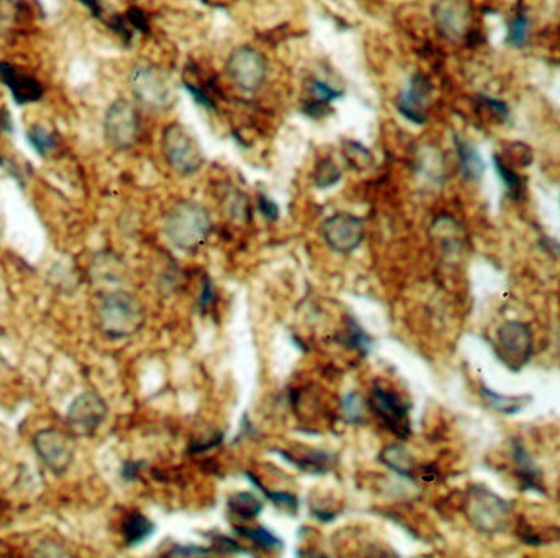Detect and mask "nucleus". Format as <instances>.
Masks as SVG:
<instances>
[{
  "label": "nucleus",
  "mask_w": 560,
  "mask_h": 558,
  "mask_svg": "<svg viewBox=\"0 0 560 558\" xmlns=\"http://www.w3.org/2000/svg\"><path fill=\"white\" fill-rule=\"evenodd\" d=\"M212 550L200 547H174L166 557H208Z\"/></svg>",
  "instance_id": "obj_37"
},
{
  "label": "nucleus",
  "mask_w": 560,
  "mask_h": 558,
  "mask_svg": "<svg viewBox=\"0 0 560 558\" xmlns=\"http://www.w3.org/2000/svg\"><path fill=\"white\" fill-rule=\"evenodd\" d=\"M345 158L349 162V166L356 171H364L367 167H370L374 162L372 152L356 141H346Z\"/></svg>",
  "instance_id": "obj_26"
},
{
  "label": "nucleus",
  "mask_w": 560,
  "mask_h": 558,
  "mask_svg": "<svg viewBox=\"0 0 560 558\" xmlns=\"http://www.w3.org/2000/svg\"><path fill=\"white\" fill-rule=\"evenodd\" d=\"M161 148L167 164L181 175H192L204 166V152L198 141L181 123L166 127Z\"/></svg>",
  "instance_id": "obj_5"
},
{
  "label": "nucleus",
  "mask_w": 560,
  "mask_h": 558,
  "mask_svg": "<svg viewBox=\"0 0 560 558\" xmlns=\"http://www.w3.org/2000/svg\"><path fill=\"white\" fill-rule=\"evenodd\" d=\"M33 447L44 465L56 475L67 472L74 461V440L61 430H44L36 432L33 438Z\"/></svg>",
  "instance_id": "obj_9"
},
{
  "label": "nucleus",
  "mask_w": 560,
  "mask_h": 558,
  "mask_svg": "<svg viewBox=\"0 0 560 558\" xmlns=\"http://www.w3.org/2000/svg\"><path fill=\"white\" fill-rule=\"evenodd\" d=\"M343 415L349 422H359L361 419L364 418V403L362 399L357 397L356 393H349L347 397L343 399Z\"/></svg>",
  "instance_id": "obj_31"
},
{
  "label": "nucleus",
  "mask_w": 560,
  "mask_h": 558,
  "mask_svg": "<svg viewBox=\"0 0 560 558\" xmlns=\"http://www.w3.org/2000/svg\"><path fill=\"white\" fill-rule=\"evenodd\" d=\"M370 409L387 424L400 439H408L411 426H409V407L400 399L397 393L390 391L387 388H382L378 384L374 385L369 399Z\"/></svg>",
  "instance_id": "obj_11"
},
{
  "label": "nucleus",
  "mask_w": 560,
  "mask_h": 558,
  "mask_svg": "<svg viewBox=\"0 0 560 558\" xmlns=\"http://www.w3.org/2000/svg\"><path fill=\"white\" fill-rule=\"evenodd\" d=\"M494 164H495L496 172L500 175V179L505 183L507 187L508 195L513 198V200H519L523 190H525V181L521 179V175L517 174L511 166H508L507 162L502 159L500 154L494 156Z\"/></svg>",
  "instance_id": "obj_24"
},
{
  "label": "nucleus",
  "mask_w": 560,
  "mask_h": 558,
  "mask_svg": "<svg viewBox=\"0 0 560 558\" xmlns=\"http://www.w3.org/2000/svg\"><path fill=\"white\" fill-rule=\"evenodd\" d=\"M228 509L243 519H254L262 511V503L259 501L258 496L248 492H241L229 496Z\"/></svg>",
  "instance_id": "obj_23"
},
{
  "label": "nucleus",
  "mask_w": 560,
  "mask_h": 558,
  "mask_svg": "<svg viewBox=\"0 0 560 558\" xmlns=\"http://www.w3.org/2000/svg\"><path fill=\"white\" fill-rule=\"evenodd\" d=\"M214 544H215V550L222 552V554H239V552H245V548L241 546H237V542L229 540L227 537H214Z\"/></svg>",
  "instance_id": "obj_40"
},
{
  "label": "nucleus",
  "mask_w": 560,
  "mask_h": 558,
  "mask_svg": "<svg viewBox=\"0 0 560 558\" xmlns=\"http://www.w3.org/2000/svg\"><path fill=\"white\" fill-rule=\"evenodd\" d=\"M156 527L152 524V521H150L146 515H141V513H131L127 515V519L123 521V526H121V534L123 539L127 542L128 547H136L143 544L146 539L154 534Z\"/></svg>",
  "instance_id": "obj_18"
},
{
  "label": "nucleus",
  "mask_w": 560,
  "mask_h": 558,
  "mask_svg": "<svg viewBox=\"0 0 560 558\" xmlns=\"http://www.w3.org/2000/svg\"><path fill=\"white\" fill-rule=\"evenodd\" d=\"M107 416V403L96 391H86L73 401L67 411V426L77 438H90Z\"/></svg>",
  "instance_id": "obj_10"
},
{
  "label": "nucleus",
  "mask_w": 560,
  "mask_h": 558,
  "mask_svg": "<svg viewBox=\"0 0 560 558\" xmlns=\"http://www.w3.org/2000/svg\"><path fill=\"white\" fill-rule=\"evenodd\" d=\"M380 461L387 465L390 470L399 473L401 477L413 478L416 475V463L411 459L408 451L401 446H388L380 452Z\"/></svg>",
  "instance_id": "obj_19"
},
{
  "label": "nucleus",
  "mask_w": 560,
  "mask_h": 558,
  "mask_svg": "<svg viewBox=\"0 0 560 558\" xmlns=\"http://www.w3.org/2000/svg\"><path fill=\"white\" fill-rule=\"evenodd\" d=\"M529 35V20L526 17V13L523 11H519L517 13V17L511 20L509 27H508V44L515 46V48H521L525 46L528 42Z\"/></svg>",
  "instance_id": "obj_28"
},
{
  "label": "nucleus",
  "mask_w": 560,
  "mask_h": 558,
  "mask_svg": "<svg viewBox=\"0 0 560 558\" xmlns=\"http://www.w3.org/2000/svg\"><path fill=\"white\" fill-rule=\"evenodd\" d=\"M454 143H455V150H457V156H459V167H461L463 177L471 182L480 181L485 166L478 151L475 150L474 144L463 140L459 135L454 136Z\"/></svg>",
  "instance_id": "obj_16"
},
{
  "label": "nucleus",
  "mask_w": 560,
  "mask_h": 558,
  "mask_svg": "<svg viewBox=\"0 0 560 558\" xmlns=\"http://www.w3.org/2000/svg\"><path fill=\"white\" fill-rule=\"evenodd\" d=\"M513 459L517 461V475L521 477L525 488H531L534 492H544L541 484V473L536 470L534 463L529 459L528 452L517 440L515 449H513Z\"/></svg>",
  "instance_id": "obj_20"
},
{
  "label": "nucleus",
  "mask_w": 560,
  "mask_h": 558,
  "mask_svg": "<svg viewBox=\"0 0 560 558\" xmlns=\"http://www.w3.org/2000/svg\"><path fill=\"white\" fill-rule=\"evenodd\" d=\"M27 141L33 151L42 158L51 156L58 148V136L53 131L44 128L43 125H38V123L32 125L27 131Z\"/></svg>",
  "instance_id": "obj_22"
},
{
  "label": "nucleus",
  "mask_w": 560,
  "mask_h": 558,
  "mask_svg": "<svg viewBox=\"0 0 560 558\" xmlns=\"http://www.w3.org/2000/svg\"><path fill=\"white\" fill-rule=\"evenodd\" d=\"M144 463L143 461H125L123 469H121V477L127 480V482H135L138 478V473L140 469Z\"/></svg>",
  "instance_id": "obj_42"
},
{
  "label": "nucleus",
  "mask_w": 560,
  "mask_h": 558,
  "mask_svg": "<svg viewBox=\"0 0 560 558\" xmlns=\"http://www.w3.org/2000/svg\"><path fill=\"white\" fill-rule=\"evenodd\" d=\"M222 439H223V436H222L220 432H215V434H212V438L208 440H198V442L194 440V442H192V446H191V452L208 451V449H212V447L218 446V444L222 442Z\"/></svg>",
  "instance_id": "obj_41"
},
{
  "label": "nucleus",
  "mask_w": 560,
  "mask_h": 558,
  "mask_svg": "<svg viewBox=\"0 0 560 558\" xmlns=\"http://www.w3.org/2000/svg\"><path fill=\"white\" fill-rule=\"evenodd\" d=\"M322 235L334 252L349 254L356 251L364 239V223L351 213H336L324 221Z\"/></svg>",
  "instance_id": "obj_12"
},
{
  "label": "nucleus",
  "mask_w": 560,
  "mask_h": 558,
  "mask_svg": "<svg viewBox=\"0 0 560 558\" xmlns=\"http://www.w3.org/2000/svg\"><path fill=\"white\" fill-rule=\"evenodd\" d=\"M478 102L482 104V107L488 108V110L495 115L496 120L507 121V120L509 119V107H508L505 102L496 100V98L494 97H488V96H480Z\"/></svg>",
  "instance_id": "obj_32"
},
{
  "label": "nucleus",
  "mask_w": 560,
  "mask_h": 558,
  "mask_svg": "<svg viewBox=\"0 0 560 558\" xmlns=\"http://www.w3.org/2000/svg\"><path fill=\"white\" fill-rule=\"evenodd\" d=\"M185 89H187V92H191V96L194 97L195 102H197L198 105H202V107L206 108V110H212V108L215 107L214 98L210 97L202 87H197L194 86V84H191V82H187Z\"/></svg>",
  "instance_id": "obj_36"
},
{
  "label": "nucleus",
  "mask_w": 560,
  "mask_h": 558,
  "mask_svg": "<svg viewBox=\"0 0 560 558\" xmlns=\"http://www.w3.org/2000/svg\"><path fill=\"white\" fill-rule=\"evenodd\" d=\"M84 7H86L87 11L90 12L96 19H102V15H104V11H102V5H100V2L98 0H79Z\"/></svg>",
  "instance_id": "obj_43"
},
{
  "label": "nucleus",
  "mask_w": 560,
  "mask_h": 558,
  "mask_svg": "<svg viewBox=\"0 0 560 558\" xmlns=\"http://www.w3.org/2000/svg\"><path fill=\"white\" fill-rule=\"evenodd\" d=\"M432 94V86L430 79L423 74L413 75L409 81L408 89L401 92L400 97L397 98V108L400 113L411 123L424 125L428 120L426 108L430 105Z\"/></svg>",
  "instance_id": "obj_13"
},
{
  "label": "nucleus",
  "mask_w": 560,
  "mask_h": 558,
  "mask_svg": "<svg viewBox=\"0 0 560 558\" xmlns=\"http://www.w3.org/2000/svg\"><path fill=\"white\" fill-rule=\"evenodd\" d=\"M212 231L210 215L202 205L179 202L174 205L164 221V233L174 246L192 252L204 246Z\"/></svg>",
  "instance_id": "obj_2"
},
{
  "label": "nucleus",
  "mask_w": 560,
  "mask_h": 558,
  "mask_svg": "<svg viewBox=\"0 0 560 558\" xmlns=\"http://www.w3.org/2000/svg\"><path fill=\"white\" fill-rule=\"evenodd\" d=\"M237 532L239 536L246 537L249 540L256 542L259 547L268 548V550H277L282 548L280 539L270 534L268 529L264 527H254V529H246V527H237Z\"/></svg>",
  "instance_id": "obj_29"
},
{
  "label": "nucleus",
  "mask_w": 560,
  "mask_h": 558,
  "mask_svg": "<svg viewBox=\"0 0 560 558\" xmlns=\"http://www.w3.org/2000/svg\"><path fill=\"white\" fill-rule=\"evenodd\" d=\"M129 87L136 102L152 112H166L177 100L169 75L158 66L141 63L131 69Z\"/></svg>",
  "instance_id": "obj_3"
},
{
  "label": "nucleus",
  "mask_w": 560,
  "mask_h": 558,
  "mask_svg": "<svg viewBox=\"0 0 560 558\" xmlns=\"http://www.w3.org/2000/svg\"><path fill=\"white\" fill-rule=\"evenodd\" d=\"M336 339L339 343L347 345L349 349H356L362 354H367L370 343H372L369 339V336L361 329V326L354 320H351V318L347 320V329H346L345 333L339 334Z\"/></svg>",
  "instance_id": "obj_25"
},
{
  "label": "nucleus",
  "mask_w": 560,
  "mask_h": 558,
  "mask_svg": "<svg viewBox=\"0 0 560 558\" xmlns=\"http://www.w3.org/2000/svg\"><path fill=\"white\" fill-rule=\"evenodd\" d=\"M465 509L469 521L484 534H498L505 531L511 513L509 503L485 486H472L469 490Z\"/></svg>",
  "instance_id": "obj_4"
},
{
  "label": "nucleus",
  "mask_w": 560,
  "mask_h": 558,
  "mask_svg": "<svg viewBox=\"0 0 560 558\" xmlns=\"http://www.w3.org/2000/svg\"><path fill=\"white\" fill-rule=\"evenodd\" d=\"M249 478H251V482L253 484H258L259 490H262L266 496L269 498L270 501L274 503V505L280 508L282 511H287V513H291V515H295L297 513V509H299V501H297V498L291 493H272L269 490H266L262 484H259L258 478H254L251 473L248 475Z\"/></svg>",
  "instance_id": "obj_30"
},
{
  "label": "nucleus",
  "mask_w": 560,
  "mask_h": 558,
  "mask_svg": "<svg viewBox=\"0 0 560 558\" xmlns=\"http://www.w3.org/2000/svg\"><path fill=\"white\" fill-rule=\"evenodd\" d=\"M228 75L243 92L253 94L259 90L268 77L266 58L251 46L235 50L227 65Z\"/></svg>",
  "instance_id": "obj_8"
},
{
  "label": "nucleus",
  "mask_w": 560,
  "mask_h": 558,
  "mask_svg": "<svg viewBox=\"0 0 560 558\" xmlns=\"http://www.w3.org/2000/svg\"><path fill=\"white\" fill-rule=\"evenodd\" d=\"M303 112L312 119H323L324 115H328L331 110L328 107V102L312 100L303 107Z\"/></svg>",
  "instance_id": "obj_39"
},
{
  "label": "nucleus",
  "mask_w": 560,
  "mask_h": 558,
  "mask_svg": "<svg viewBox=\"0 0 560 558\" xmlns=\"http://www.w3.org/2000/svg\"><path fill=\"white\" fill-rule=\"evenodd\" d=\"M258 208L266 220H269V221L279 220V206L268 195H259Z\"/></svg>",
  "instance_id": "obj_35"
},
{
  "label": "nucleus",
  "mask_w": 560,
  "mask_h": 558,
  "mask_svg": "<svg viewBox=\"0 0 560 558\" xmlns=\"http://www.w3.org/2000/svg\"><path fill=\"white\" fill-rule=\"evenodd\" d=\"M341 179V171L339 167L334 164L331 159H323L318 162L315 174H313V181L318 189H330Z\"/></svg>",
  "instance_id": "obj_27"
},
{
  "label": "nucleus",
  "mask_w": 560,
  "mask_h": 558,
  "mask_svg": "<svg viewBox=\"0 0 560 558\" xmlns=\"http://www.w3.org/2000/svg\"><path fill=\"white\" fill-rule=\"evenodd\" d=\"M97 316L100 331L112 341L138 333L146 322L141 301L123 291L105 293L98 301Z\"/></svg>",
  "instance_id": "obj_1"
},
{
  "label": "nucleus",
  "mask_w": 560,
  "mask_h": 558,
  "mask_svg": "<svg viewBox=\"0 0 560 558\" xmlns=\"http://www.w3.org/2000/svg\"><path fill=\"white\" fill-rule=\"evenodd\" d=\"M125 19L128 20L129 27L133 28V30H138L141 33H148L150 32V23H148V17H146V13L144 12L140 11V9H136V7H133V9H129L127 12V15H125Z\"/></svg>",
  "instance_id": "obj_34"
},
{
  "label": "nucleus",
  "mask_w": 560,
  "mask_h": 558,
  "mask_svg": "<svg viewBox=\"0 0 560 558\" xmlns=\"http://www.w3.org/2000/svg\"><path fill=\"white\" fill-rule=\"evenodd\" d=\"M0 82L11 90L12 97L19 105H28L43 98V84L7 61H0Z\"/></svg>",
  "instance_id": "obj_15"
},
{
  "label": "nucleus",
  "mask_w": 560,
  "mask_h": 558,
  "mask_svg": "<svg viewBox=\"0 0 560 558\" xmlns=\"http://www.w3.org/2000/svg\"><path fill=\"white\" fill-rule=\"evenodd\" d=\"M312 94L315 100H322V102H330L343 96V90H336L331 86L324 84L322 81H312Z\"/></svg>",
  "instance_id": "obj_33"
},
{
  "label": "nucleus",
  "mask_w": 560,
  "mask_h": 558,
  "mask_svg": "<svg viewBox=\"0 0 560 558\" xmlns=\"http://www.w3.org/2000/svg\"><path fill=\"white\" fill-rule=\"evenodd\" d=\"M496 353L511 370H519L528 364L534 353L533 333L528 324L507 322L496 331Z\"/></svg>",
  "instance_id": "obj_7"
},
{
  "label": "nucleus",
  "mask_w": 560,
  "mask_h": 558,
  "mask_svg": "<svg viewBox=\"0 0 560 558\" xmlns=\"http://www.w3.org/2000/svg\"><path fill=\"white\" fill-rule=\"evenodd\" d=\"M434 20L447 40H463L471 28V7L467 0H439L434 7Z\"/></svg>",
  "instance_id": "obj_14"
},
{
  "label": "nucleus",
  "mask_w": 560,
  "mask_h": 558,
  "mask_svg": "<svg viewBox=\"0 0 560 558\" xmlns=\"http://www.w3.org/2000/svg\"><path fill=\"white\" fill-rule=\"evenodd\" d=\"M482 398L485 399V403L492 409H495L498 413H503V415H517L521 409L526 408V405L531 403V397H503V395H498L495 391L488 390V388L482 387Z\"/></svg>",
  "instance_id": "obj_21"
},
{
  "label": "nucleus",
  "mask_w": 560,
  "mask_h": 558,
  "mask_svg": "<svg viewBox=\"0 0 560 558\" xmlns=\"http://www.w3.org/2000/svg\"><path fill=\"white\" fill-rule=\"evenodd\" d=\"M280 457L293 463L297 469L307 473H326L333 465V455L323 451H307L302 455H292L289 452L276 451Z\"/></svg>",
  "instance_id": "obj_17"
},
{
  "label": "nucleus",
  "mask_w": 560,
  "mask_h": 558,
  "mask_svg": "<svg viewBox=\"0 0 560 558\" xmlns=\"http://www.w3.org/2000/svg\"><path fill=\"white\" fill-rule=\"evenodd\" d=\"M214 298H215V287H214L212 280L208 279V277H205L204 285H202V293H200V300H198L200 312H206L208 306L212 305Z\"/></svg>",
  "instance_id": "obj_38"
},
{
  "label": "nucleus",
  "mask_w": 560,
  "mask_h": 558,
  "mask_svg": "<svg viewBox=\"0 0 560 558\" xmlns=\"http://www.w3.org/2000/svg\"><path fill=\"white\" fill-rule=\"evenodd\" d=\"M140 113L128 100L120 98L107 108L104 135L112 148L119 151L133 148L140 138Z\"/></svg>",
  "instance_id": "obj_6"
}]
</instances>
